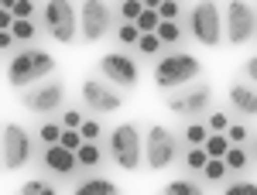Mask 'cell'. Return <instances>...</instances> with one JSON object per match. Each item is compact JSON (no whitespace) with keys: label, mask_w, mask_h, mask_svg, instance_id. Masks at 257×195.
<instances>
[{"label":"cell","mask_w":257,"mask_h":195,"mask_svg":"<svg viewBox=\"0 0 257 195\" xmlns=\"http://www.w3.org/2000/svg\"><path fill=\"white\" fill-rule=\"evenodd\" d=\"M41 168L52 171V175H59V178H72L79 171V161H76L72 151H65L62 144H52V147L41 151Z\"/></svg>","instance_id":"14"},{"label":"cell","mask_w":257,"mask_h":195,"mask_svg":"<svg viewBox=\"0 0 257 195\" xmlns=\"http://www.w3.org/2000/svg\"><path fill=\"white\" fill-rule=\"evenodd\" d=\"M223 195H257V181H250V178L226 181V185H223Z\"/></svg>","instance_id":"30"},{"label":"cell","mask_w":257,"mask_h":195,"mask_svg":"<svg viewBox=\"0 0 257 195\" xmlns=\"http://www.w3.org/2000/svg\"><path fill=\"white\" fill-rule=\"evenodd\" d=\"M161 195H206L202 192V185L199 181H192V178H175V181H168L165 188H161Z\"/></svg>","instance_id":"19"},{"label":"cell","mask_w":257,"mask_h":195,"mask_svg":"<svg viewBox=\"0 0 257 195\" xmlns=\"http://www.w3.org/2000/svg\"><path fill=\"white\" fill-rule=\"evenodd\" d=\"M106 151H110V157H113V164L120 171H138L144 164V137H141L138 123H117L110 130Z\"/></svg>","instance_id":"3"},{"label":"cell","mask_w":257,"mask_h":195,"mask_svg":"<svg viewBox=\"0 0 257 195\" xmlns=\"http://www.w3.org/2000/svg\"><path fill=\"white\" fill-rule=\"evenodd\" d=\"M41 21H45V31L62 45H72L76 31H79V11L65 0H48L41 7Z\"/></svg>","instance_id":"8"},{"label":"cell","mask_w":257,"mask_h":195,"mask_svg":"<svg viewBox=\"0 0 257 195\" xmlns=\"http://www.w3.org/2000/svg\"><path fill=\"white\" fill-rule=\"evenodd\" d=\"M206 161H209V154H206L202 147H185V168H189V171H202Z\"/></svg>","instance_id":"32"},{"label":"cell","mask_w":257,"mask_h":195,"mask_svg":"<svg viewBox=\"0 0 257 195\" xmlns=\"http://www.w3.org/2000/svg\"><path fill=\"white\" fill-rule=\"evenodd\" d=\"M226 99H230V110L233 113H240V117H257V86L243 82V79H233Z\"/></svg>","instance_id":"15"},{"label":"cell","mask_w":257,"mask_h":195,"mask_svg":"<svg viewBox=\"0 0 257 195\" xmlns=\"http://www.w3.org/2000/svg\"><path fill=\"white\" fill-rule=\"evenodd\" d=\"M199 72H202V62L196 55H189V52H165V55L155 59V69H151L155 86L158 89H168V93L199 82Z\"/></svg>","instance_id":"2"},{"label":"cell","mask_w":257,"mask_h":195,"mask_svg":"<svg viewBox=\"0 0 257 195\" xmlns=\"http://www.w3.org/2000/svg\"><path fill=\"white\" fill-rule=\"evenodd\" d=\"M113 24V7L99 4V0H86L79 4V35L82 41H99Z\"/></svg>","instance_id":"12"},{"label":"cell","mask_w":257,"mask_h":195,"mask_svg":"<svg viewBox=\"0 0 257 195\" xmlns=\"http://www.w3.org/2000/svg\"><path fill=\"white\" fill-rule=\"evenodd\" d=\"M38 7L31 4V0H14V7H11V14H14V21H31V14H35Z\"/></svg>","instance_id":"35"},{"label":"cell","mask_w":257,"mask_h":195,"mask_svg":"<svg viewBox=\"0 0 257 195\" xmlns=\"http://www.w3.org/2000/svg\"><path fill=\"white\" fill-rule=\"evenodd\" d=\"M117 38H120V45H138V41H141L138 24H120V28H117Z\"/></svg>","instance_id":"36"},{"label":"cell","mask_w":257,"mask_h":195,"mask_svg":"<svg viewBox=\"0 0 257 195\" xmlns=\"http://www.w3.org/2000/svg\"><path fill=\"white\" fill-rule=\"evenodd\" d=\"M165 48L158 41V35H141V41H138V52L144 55V59H158V52Z\"/></svg>","instance_id":"31"},{"label":"cell","mask_w":257,"mask_h":195,"mask_svg":"<svg viewBox=\"0 0 257 195\" xmlns=\"http://www.w3.org/2000/svg\"><path fill=\"white\" fill-rule=\"evenodd\" d=\"M230 123H233V117H230L226 110H213L209 120H206V130H209V134H226Z\"/></svg>","instance_id":"29"},{"label":"cell","mask_w":257,"mask_h":195,"mask_svg":"<svg viewBox=\"0 0 257 195\" xmlns=\"http://www.w3.org/2000/svg\"><path fill=\"white\" fill-rule=\"evenodd\" d=\"M178 157V140L175 134L168 130V127H148V134H144V164L151 168V171H165V168H172Z\"/></svg>","instance_id":"7"},{"label":"cell","mask_w":257,"mask_h":195,"mask_svg":"<svg viewBox=\"0 0 257 195\" xmlns=\"http://www.w3.org/2000/svg\"><path fill=\"white\" fill-rule=\"evenodd\" d=\"M82 103L93 113H117L120 106H123V96L110 82H103V79H86L82 82Z\"/></svg>","instance_id":"13"},{"label":"cell","mask_w":257,"mask_h":195,"mask_svg":"<svg viewBox=\"0 0 257 195\" xmlns=\"http://www.w3.org/2000/svg\"><path fill=\"white\" fill-rule=\"evenodd\" d=\"M0 168H4V161H0Z\"/></svg>","instance_id":"43"},{"label":"cell","mask_w":257,"mask_h":195,"mask_svg":"<svg viewBox=\"0 0 257 195\" xmlns=\"http://www.w3.org/2000/svg\"><path fill=\"white\" fill-rule=\"evenodd\" d=\"M72 195H120V185L110 181L106 175H89L72 188Z\"/></svg>","instance_id":"16"},{"label":"cell","mask_w":257,"mask_h":195,"mask_svg":"<svg viewBox=\"0 0 257 195\" xmlns=\"http://www.w3.org/2000/svg\"><path fill=\"white\" fill-rule=\"evenodd\" d=\"M82 120H86V117H82L79 110H62V120H59V123H62V130H79Z\"/></svg>","instance_id":"37"},{"label":"cell","mask_w":257,"mask_h":195,"mask_svg":"<svg viewBox=\"0 0 257 195\" xmlns=\"http://www.w3.org/2000/svg\"><path fill=\"white\" fill-rule=\"evenodd\" d=\"M62 103H65V82H62V79H55V76L21 93V106H24L28 113H38V117L59 113Z\"/></svg>","instance_id":"9"},{"label":"cell","mask_w":257,"mask_h":195,"mask_svg":"<svg viewBox=\"0 0 257 195\" xmlns=\"http://www.w3.org/2000/svg\"><path fill=\"white\" fill-rule=\"evenodd\" d=\"M11 45H18L11 38V31H0V52H11Z\"/></svg>","instance_id":"41"},{"label":"cell","mask_w":257,"mask_h":195,"mask_svg":"<svg viewBox=\"0 0 257 195\" xmlns=\"http://www.w3.org/2000/svg\"><path fill=\"white\" fill-rule=\"evenodd\" d=\"M243 76L250 79V86H257V55H250V59L243 62Z\"/></svg>","instance_id":"40"},{"label":"cell","mask_w":257,"mask_h":195,"mask_svg":"<svg viewBox=\"0 0 257 195\" xmlns=\"http://www.w3.org/2000/svg\"><path fill=\"white\" fill-rule=\"evenodd\" d=\"M79 137H82V140H89V144H99V137H103V123H99V120H82Z\"/></svg>","instance_id":"34"},{"label":"cell","mask_w":257,"mask_h":195,"mask_svg":"<svg viewBox=\"0 0 257 195\" xmlns=\"http://www.w3.org/2000/svg\"><path fill=\"white\" fill-rule=\"evenodd\" d=\"M257 31V11L243 0H233L223 7V35L230 45H247Z\"/></svg>","instance_id":"10"},{"label":"cell","mask_w":257,"mask_h":195,"mask_svg":"<svg viewBox=\"0 0 257 195\" xmlns=\"http://www.w3.org/2000/svg\"><path fill=\"white\" fill-rule=\"evenodd\" d=\"M189 35L206 45V48H216L223 41V7L219 4H192L189 11Z\"/></svg>","instance_id":"5"},{"label":"cell","mask_w":257,"mask_h":195,"mask_svg":"<svg viewBox=\"0 0 257 195\" xmlns=\"http://www.w3.org/2000/svg\"><path fill=\"white\" fill-rule=\"evenodd\" d=\"M59 144L65 147V151H72V154H76V151L82 147V137H79V130H62V140H59Z\"/></svg>","instance_id":"39"},{"label":"cell","mask_w":257,"mask_h":195,"mask_svg":"<svg viewBox=\"0 0 257 195\" xmlns=\"http://www.w3.org/2000/svg\"><path fill=\"white\" fill-rule=\"evenodd\" d=\"M31 154H35L31 134L21 123H4V130H0V161H4V168L21 171L24 164H31Z\"/></svg>","instance_id":"4"},{"label":"cell","mask_w":257,"mask_h":195,"mask_svg":"<svg viewBox=\"0 0 257 195\" xmlns=\"http://www.w3.org/2000/svg\"><path fill=\"white\" fill-rule=\"evenodd\" d=\"M202 151H206L209 157H216V161H223L226 151H230V140H226V134H209L206 144H202Z\"/></svg>","instance_id":"21"},{"label":"cell","mask_w":257,"mask_h":195,"mask_svg":"<svg viewBox=\"0 0 257 195\" xmlns=\"http://www.w3.org/2000/svg\"><path fill=\"white\" fill-rule=\"evenodd\" d=\"M155 35H158L161 45H178L182 41V28H178V21H161Z\"/></svg>","instance_id":"25"},{"label":"cell","mask_w":257,"mask_h":195,"mask_svg":"<svg viewBox=\"0 0 257 195\" xmlns=\"http://www.w3.org/2000/svg\"><path fill=\"white\" fill-rule=\"evenodd\" d=\"M199 175L206 178V181H213V185H219V181H226V178H230V171H226V164H223V161L209 157V161H206V168H202Z\"/></svg>","instance_id":"24"},{"label":"cell","mask_w":257,"mask_h":195,"mask_svg":"<svg viewBox=\"0 0 257 195\" xmlns=\"http://www.w3.org/2000/svg\"><path fill=\"white\" fill-rule=\"evenodd\" d=\"M206 137H209V130H206V123H199V120H189V123L182 127V140H185V147H202Z\"/></svg>","instance_id":"20"},{"label":"cell","mask_w":257,"mask_h":195,"mask_svg":"<svg viewBox=\"0 0 257 195\" xmlns=\"http://www.w3.org/2000/svg\"><path fill=\"white\" fill-rule=\"evenodd\" d=\"M155 11H158V21H175L178 14H182V7H178L175 0H161Z\"/></svg>","instance_id":"38"},{"label":"cell","mask_w":257,"mask_h":195,"mask_svg":"<svg viewBox=\"0 0 257 195\" xmlns=\"http://www.w3.org/2000/svg\"><path fill=\"white\" fill-rule=\"evenodd\" d=\"M226 140H230V147H243V144L250 140V127L240 123V120H233V123L226 127Z\"/></svg>","instance_id":"27"},{"label":"cell","mask_w":257,"mask_h":195,"mask_svg":"<svg viewBox=\"0 0 257 195\" xmlns=\"http://www.w3.org/2000/svg\"><path fill=\"white\" fill-rule=\"evenodd\" d=\"M165 106H168V113H175L182 120H196L199 113H206L213 106V86L199 79V82L185 86V89H175L172 96L165 99Z\"/></svg>","instance_id":"6"},{"label":"cell","mask_w":257,"mask_h":195,"mask_svg":"<svg viewBox=\"0 0 257 195\" xmlns=\"http://www.w3.org/2000/svg\"><path fill=\"white\" fill-rule=\"evenodd\" d=\"M158 11H155V4H144V11H141V18H138V31L141 35H155L158 31Z\"/></svg>","instance_id":"23"},{"label":"cell","mask_w":257,"mask_h":195,"mask_svg":"<svg viewBox=\"0 0 257 195\" xmlns=\"http://www.w3.org/2000/svg\"><path fill=\"white\" fill-rule=\"evenodd\" d=\"M223 164H226V171H230V175L247 178V168H250V151H247V147H230V151H226V157H223Z\"/></svg>","instance_id":"18"},{"label":"cell","mask_w":257,"mask_h":195,"mask_svg":"<svg viewBox=\"0 0 257 195\" xmlns=\"http://www.w3.org/2000/svg\"><path fill=\"white\" fill-rule=\"evenodd\" d=\"M103 144H89V140H82V147L76 151V161H79V171H96L99 164H103Z\"/></svg>","instance_id":"17"},{"label":"cell","mask_w":257,"mask_h":195,"mask_svg":"<svg viewBox=\"0 0 257 195\" xmlns=\"http://www.w3.org/2000/svg\"><path fill=\"white\" fill-rule=\"evenodd\" d=\"M52 72H55V59L45 48H21L18 55H11V62H7V82L18 93L52 79Z\"/></svg>","instance_id":"1"},{"label":"cell","mask_w":257,"mask_h":195,"mask_svg":"<svg viewBox=\"0 0 257 195\" xmlns=\"http://www.w3.org/2000/svg\"><path fill=\"white\" fill-rule=\"evenodd\" d=\"M11 38L14 41H35L38 38V24L35 21H14L11 24Z\"/></svg>","instance_id":"26"},{"label":"cell","mask_w":257,"mask_h":195,"mask_svg":"<svg viewBox=\"0 0 257 195\" xmlns=\"http://www.w3.org/2000/svg\"><path fill=\"white\" fill-rule=\"evenodd\" d=\"M38 140L45 144V147L59 144V140H62V123H55V120H45V123L38 127Z\"/></svg>","instance_id":"28"},{"label":"cell","mask_w":257,"mask_h":195,"mask_svg":"<svg viewBox=\"0 0 257 195\" xmlns=\"http://www.w3.org/2000/svg\"><path fill=\"white\" fill-rule=\"evenodd\" d=\"M254 161H257V137H254Z\"/></svg>","instance_id":"42"},{"label":"cell","mask_w":257,"mask_h":195,"mask_svg":"<svg viewBox=\"0 0 257 195\" xmlns=\"http://www.w3.org/2000/svg\"><path fill=\"white\" fill-rule=\"evenodd\" d=\"M141 11H144V4H141V0H127V4H120V7H117V14L123 18V24H138Z\"/></svg>","instance_id":"33"},{"label":"cell","mask_w":257,"mask_h":195,"mask_svg":"<svg viewBox=\"0 0 257 195\" xmlns=\"http://www.w3.org/2000/svg\"><path fill=\"white\" fill-rule=\"evenodd\" d=\"M18 195H62V192H59V185H52V181H45V178H31V181L21 185Z\"/></svg>","instance_id":"22"},{"label":"cell","mask_w":257,"mask_h":195,"mask_svg":"<svg viewBox=\"0 0 257 195\" xmlns=\"http://www.w3.org/2000/svg\"><path fill=\"white\" fill-rule=\"evenodd\" d=\"M99 72H103V82H110L113 89H134L141 79V65L138 59H131L127 52H110V55H103L99 59Z\"/></svg>","instance_id":"11"}]
</instances>
